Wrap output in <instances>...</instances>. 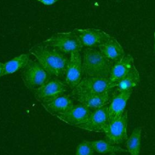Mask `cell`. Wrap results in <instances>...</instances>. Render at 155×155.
<instances>
[{
    "label": "cell",
    "instance_id": "6da1fadb",
    "mask_svg": "<svg viewBox=\"0 0 155 155\" xmlns=\"http://www.w3.org/2000/svg\"><path fill=\"white\" fill-rule=\"evenodd\" d=\"M30 53L51 76L62 77L65 74L69 58L65 54L41 44L31 47Z\"/></svg>",
    "mask_w": 155,
    "mask_h": 155
},
{
    "label": "cell",
    "instance_id": "7a4b0ae2",
    "mask_svg": "<svg viewBox=\"0 0 155 155\" xmlns=\"http://www.w3.org/2000/svg\"><path fill=\"white\" fill-rule=\"evenodd\" d=\"M82 58L83 74L85 76L109 78L114 63L99 50L87 48L83 51Z\"/></svg>",
    "mask_w": 155,
    "mask_h": 155
},
{
    "label": "cell",
    "instance_id": "3957f363",
    "mask_svg": "<svg viewBox=\"0 0 155 155\" xmlns=\"http://www.w3.org/2000/svg\"><path fill=\"white\" fill-rule=\"evenodd\" d=\"M41 44L54 48L64 54H70L74 51H80L83 48L78 36L74 30L54 33Z\"/></svg>",
    "mask_w": 155,
    "mask_h": 155
},
{
    "label": "cell",
    "instance_id": "277c9868",
    "mask_svg": "<svg viewBox=\"0 0 155 155\" xmlns=\"http://www.w3.org/2000/svg\"><path fill=\"white\" fill-rule=\"evenodd\" d=\"M49 74L38 62L30 59L21 72V78L25 85L35 90L50 79Z\"/></svg>",
    "mask_w": 155,
    "mask_h": 155
},
{
    "label": "cell",
    "instance_id": "5b68a950",
    "mask_svg": "<svg viewBox=\"0 0 155 155\" xmlns=\"http://www.w3.org/2000/svg\"><path fill=\"white\" fill-rule=\"evenodd\" d=\"M116 84L111 82L109 79L87 77L81 79L80 82L72 90V94H89L103 93L116 87Z\"/></svg>",
    "mask_w": 155,
    "mask_h": 155
},
{
    "label": "cell",
    "instance_id": "8992f818",
    "mask_svg": "<svg viewBox=\"0 0 155 155\" xmlns=\"http://www.w3.org/2000/svg\"><path fill=\"white\" fill-rule=\"evenodd\" d=\"M127 125L128 111L125 110L119 118L108 122L104 132L105 140L114 145L122 143L128 138Z\"/></svg>",
    "mask_w": 155,
    "mask_h": 155
},
{
    "label": "cell",
    "instance_id": "52a82bcc",
    "mask_svg": "<svg viewBox=\"0 0 155 155\" xmlns=\"http://www.w3.org/2000/svg\"><path fill=\"white\" fill-rule=\"evenodd\" d=\"M108 122V107L105 105L91 111L87 120L77 127L89 131L101 133L104 132Z\"/></svg>",
    "mask_w": 155,
    "mask_h": 155
},
{
    "label": "cell",
    "instance_id": "ba28073f",
    "mask_svg": "<svg viewBox=\"0 0 155 155\" xmlns=\"http://www.w3.org/2000/svg\"><path fill=\"white\" fill-rule=\"evenodd\" d=\"M74 31L83 47L88 48L98 47L111 37L105 31L96 28H75Z\"/></svg>",
    "mask_w": 155,
    "mask_h": 155
},
{
    "label": "cell",
    "instance_id": "9c48e42d",
    "mask_svg": "<svg viewBox=\"0 0 155 155\" xmlns=\"http://www.w3.org/2000/svg\"><path fill=\"white\" fill-rule=\"evenodd\" d=\"M82 74V58L80 51H73L70 53L65 74L66 84L73 89L81 81Z\"/></svg>",
    "mask_w": 155,
    "mask_h": 155
},
{
    "label": "cell",
    "instance_id": "30bf717a",
    "mask_svg": "<svg viewBox=\"0 0 155 155\" xmlns=\"http://www.w3.org/2000/svg\"><path fill=\"white\" fill-rule=\"evenodd\" d=\"M34 91L35 98L41 102L62 94L67 91V85L59 79H50Z\"/></svg>",
    "mask_w": 155,
    "mask_h": 155
},
{
    "label": "cell",
    "instance_id": "8fae6325",
    "mask_svg": "<svg viewBox=\"0 0 155 155\" xmlns=\"http://www.w3.org/2000/svg\"><path fill=\"white\" fill-rule=\"evenodd\" d=\"M91 113L90 109L81 104H73L65 113L58 115L56 117L69 125L77 127L84 123Z\"/></svg>",
    "mask_w": 155,
    "mask_h": 155
},
{
    "label": "cell",
    "instance_id": "7c38bea8",
    "mask_svg": "<svg viewBox=\"0 0 155 155\" xmlns=\"http://www.w3.org/2000/svg\"><path fill=\"white\" fill-rule=\"evenodd\" d=\"M110 91H107L99 93L77 94L73 96L80 104L87 107L89 109L96 110L105 106L110 101Z\"/></svg>",
    "mask_w": 155,
    "mask_h": 155
},
{
    "label": "cell",
    "instance_id": "4fadbf2b",
    "mask_svg": "<svg viewBox=\"0 0 155 155\" xmlns=\"http://www.w3.org/2000/svg\"><path fill=\"white\" fill-rule=\"evenodd\" d=\"M41 103L49 113L55 116L65 113L73 105L70 97L64 94L44 101Z\"/></svg>",
    "mask_w": 155,
    "mask_h": 155
},
{
    "label": "cell",
    "instance_id": "5bb4252c",
    "mask_svg": "<svg viewBox=\"0 0 155 155\" xmlns=\"http://www.w3.org/2000/svg\"><path fill=\"white\" fill-rule=\"evenodd\" d=\"M131 94V91H119L112 98L108 107L109 122L119 118L125 111L127 103Z\"/></svg>",
    "mask_w": 155,
    "mask_h": 155
},
{
    "label": "cell",
    "instance_id": "9a60e30c",
    "mask_svg": "<svg viewBox=\"0 0 155 155\" xmlns=\"http://www.w3.org/2000/svg\"><path fill=\"white\" fill-rule=\"evenodd\" d=\"M101 53L113 63L119 61L125 56V52L120 43L111 37L106 42L98 47Z\"/></svg>",
    "mask_w": 155,
    "mask_h": 155
},
{
    "label": "cell",
    "instance_id": "2e32d148",
    "mask_svg": "<svg viewBox=\"0 0 155 155\" xmlns=\"http://www.w3.org/2000/svg\"><path fill=\"white\" fill-rule=\"evenodd\" d=\"M135 66L134 59L130 54L125 55V56L119 61L113 64L111 68L109 80L113 82L116 83L124 77L129 71Z\"/></svg>",
    "mask_w": 155,
    "mask_h": 155
},
{
    "label": "cell",
    "instance_id": "e0dca14e",
    "mask_svg": "<svg viewBox=\"0 0 155 155\" xmlns=\"http://www.w3.org/2000/svg\"><path fill=\"white\" fill-rule=\"evenodd\" d=\"M140 82L139 71L135 66L124 77L120 79L116 85L118 91H129L136 87Z\"/></svg>",
    "mask_w": 155,
    "mask_h": 155
},
{
    "label": "cell",
    "instance_id": "ac0fdd59",
    "mask_svg": "<svg viewBox=\"0 0 155 155\" xmlns=\"http://www.w3.org/2000/svg\"><path fill=\"white\" fill-rule=\"evenodd\" d=\"M30 60L29 54H22L4 64L2 76L10 74L23 69Z\"/></svg>",
    "mask_w": 155,
    "mask_h": 155
},
{
    "label": "cell",
    "instance_id": "d6986e66",
    "mask_svg": "<svg viewBox=\"0 0 155 155\" xmlns=\"http://www.w3.org/2000/svg\"><path fill=\"white\" fill-rule=\"evenodd\" d=\"M94 151L101 153H126L127 150L119 145L112 144L106 140H96L90 141Z\"/></svg>",
    "mask_w": 155,
    "mask_h": 155
},
{
    "label": "cell",
    "instance_id": "ffe728a7",
    "mask_svg": "<svg viewBox=\"0 0 155 155\" xmlns=\"http://www.w3.org/2000/svg\"><path fill=\"white\" fill-rule=\"evenodd\" d=\"M142 128H135L126 140V148L130 155H140Z\"/></svg>",
    "mask_w": 155,
    "mask_h": 155
},
{
    "label": "cell",
    "instance_id": "44dd1931",
    "mask_svg": "<svg viewBox=\"0 0 155 155\" xmlns=\"http://www.w3.org/2000/svg\"><path fill=\"white\" fill-rule=\"evenodd\" d=\"M94 151L90 142L84 140L78 145L75 155H93Z\"/></svg>",
    "mask_w": 155,
    "mask_h": 155
},
{
    "label": "cell",
    "instance_id": "7402d4cb",
    "mask_svg": "<svg viewBox=\"0 0 155 155\" xmlns=\"http://www.w3.org/2000/svg\"><path fill=\"white\" fill-rule=\"evenodd\" d=\"M35 1H37L45 5H50L54 4L55 2H58L59 0H35Z\"/></svg>",
    "mask_w": 155,
    "mask_h": 155
},
{
    "label": "cell",
    "instance_id": "603a6c76",
    "mask_svg": "<svg viewBox=\"0 0 155 155\" xmlns=\"http://www.w3.org/2000/svg\"><path fill=\"white\" fill-rule=\"evenodd\" d=\"M3 69H4V64L0 62V77L2 76Z\"/></svg>",
    "mask_w": 155,
    "mask_h": 155
},
{
    "label": "cell",
    "instance_id": "cb8c5ba5",
    "mask_svg": "<svg viewBox=\"0 0 155 155\" xmlns=\"http://www.w3.org/2000/svg\"><path fill=\"white\" fill-rule=\"evenodd\" d=\"M110 155H116V153H111V154H110Z\"/></svg>",
    "mask_w": 155,
    "mask_h": 155
},
{
    "label": "cell",
    "instance_id": "d4e9b609",
    "mask_svg": "<svg viewBox=\"0 0 155 155\" xmlns=\"http://www.w3.org/2000/svg\"><path fill=\"white\" fill-rule=\"evenodd\" d=\"M154 40H155V32L154 33Z\"/></svg>",
    "mask_w": 155,
    "mask_h": 155
},
{
    "label": "cell",
    "instance_id": "484cf974",
    "mask_svg": "<svg viewBox=\"0 0 155 155\" xmlns=\"http://www.w3.org/2000/svg\"><path fill=\"white\" fill-rule=\"evenodd\" d=\"M154 50H155V45H154Z\"/></svg>",
    "mask_w": 155,
    "mask_h": 155
}]
</instances>
